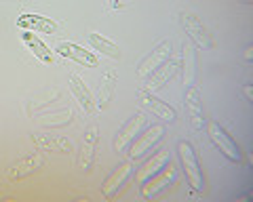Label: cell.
Segmentation results:
<instances>
[{
	"label": "cell",
	"mask_w": 253,
	"mask_h": 202,
	"mask_svg": "<svg viewBox=\"0 0 253 202\" xmlns=\"http://www.w3.org/2000/svg\"><path fill=\"white\" fill-rule=\"evenodd\" d=\"M116 84H118V76L114 69H108V72L101 76L99 87H97V95H95V107L97 110H106L112 101L114 93H116Z\"/></svg>",
	"instance_id": "obj_19"
},
{
	"label": "cell",
	"mask_w": 253,
	"mask_h": 202,
	"mask_svg": "<svg viewBox=\"0 0 253 202\" xmlns=\"http://www.w3.org/2000/svg\"><path fill=\"white\" fill-rule=\"evenodd\" d=\"M179 21H181V28L186 30V34L190 36V40H192L196 46H203V49H213V46H215L209 30L203 26V21L196 17V15L188 13V11H181Z\"/></svg>",
	"instance_id": "obj_7"
},
{
	"label": "cell",
	"mask_w": 253,
	"mask_h": 202,
	"mask_svg": "<svg viewBox=\"0 0 253 202\" xmlns=\"http://www.w3.org/2000/svg\"><path fill=\"white\" fill-rule=\"evenodd\" d=\"M68 87L72 97L78 101V105L84 110V114H93L97 107H95V97L91 95V91L86 89V84L83 82V78L78 74H70L68 76Z\"/></svg>",
	"instance_id": "obj_16"
},
{
	"label": "cell",
	"mask_w": 253,
	"mask_h": 202,
	"mask_svg": "<svg viewBox=\"0 0 253 202\" xmlns=\"http://www.w3.org/2000/svg\"><path fill=\"white\" fill-rule=\"evenodd\" d=\"M241 93H243V97H245V99H247L249 103H251V101H253V91H251V84H243Z\"/></svg>",
	"instance_id": "obj_24"
},
{
	"label": "cell",
	"mask_w": 253,
	"mask_h": 202,
	"mask_svg": "<svg viewBox=\"0 0 253 202\" xmlns=\"http://www.w3.org/2000/svg\"><path fill=\"white\" fill-rule=\"evenodd\" d=\"M196 46L192 42H184L181 46V59H179V69H181V80L186 87H192L196 80Z\"/></svg>",
	"instance_id": "obj_18"
},
{
	"label": "cell",
	"mask_w": 253,
	"mask_h": 202,
	"mask_svg": "<svg viewBox=\"0 0 253 202\" xmlns=\"http://www.w3.org/2000/svg\"><path fill=\"white\" fill-rule=\"evenodd\" d=\"M146 127H148L146 114H144V112H135L129 120L123 124L121 129H118V133H116V137H114V143H112L114 150H116V152H125L126 147L131 145L133 139H135Z\"/></svg>",
	"instance_id": "obj_4"
},
{
	"label": "cell",
	"mask_w": 253,
	"mask_h": 202,
	"mask_svg": "<svg viewBox=\"0 0 253 202\" xmlns=\"http://www.w3.org/2000/svg\"><path fill=\"white\" fill-rule=\"evenodd\" d=\"M89 44L93 51L101 53V55H106L110 59H121V51H118V46L110 40V38L101 36V34H89Z\"/></svg>",
	"instance_id": "obj_22"
},
{
	"label": "cell",
	"mask_w": 253,
	"mask_h": 202,
	"mask_svg": "<svg viewBox=\"0 0 253 202\" xmlns=\"http://www.w3.org/2000/svg\"><path fill=\"white\" fill-rule=\"evenodd\" d=\"M177 156L181 162V168H184V173H186L188 185L194 192H205V175H203L201 160H199V154H196L194 145L190 141H179L177 143Z\"/></svg>",
	"instance_id": "obj_1"
},
{
	"label": "cell",
	"mask_w": 253,
	"mask_h": 202,
	"mask_svg": "<svg viewBox=\"0 0 253 202\" xmlns=\"http://www.w3.org/2000/svg\"><path fill=\"white\" fill-rule=\"evenodd\" d=\"M184 105H186L188 118H190V124H192V129H194V131H203L205 127H207V114H205L203 95H201V91L196 89L194 84L186 89Z\"/></svg>",
	"instance_id": "obj_10"
},
{
	"label": "cell",
	"mask_w": 253,
	"mask_h": 202,
	"mask_svg": "<svg viewBox=\"0 0 253 202\" xmlns=\"http://www.w3.org/2000/svg\"><path fill=\"white\" fill-rule=\"evenodd\" d=\"M21 40H23V44H26L32 53H34V57L41 59L42 64H53V61H55V53L41 40V38L36 36V32L23 30V32H21Z\"/></svg>",
	"instance_id": "obj_20"
},
{
	"label": "cell",
	"mask_w": 253,
	"mask_h": 202,
	"mask_svg": "<svg viewBox=\"0 0 253 202\" xmlns=\"http://www.w3.org/2000/svg\"><path fill=\"white\" fill-rule=\"evenodd\" d=\"M243 2H245V4H251V0H243Z\"/></svg>",
	"instance_id": "obj_26"
},
{
	"label": "cell",
	"mask_w": 253,
	"mask_h": 202,
	"mask_svg": "<svg viewBox=\"0 0 253 202\" xmlns=\"http://www.w3.org/2000/svg\"><path fill=\"white\" fill-rule=\"evenodd\" d=\"M97 143H99V129L97 124H91L84 131V139H83V150H81V158H78V167L83 173H89L95 156H97Z\"/></svg>",
	"instance_id": "obj_13"
},
{
	"label": "cell",
	"mask_w": 253,
	"mask_h": 202,
	"mask_svg": "<svg viewBox=\"0 0 253 202\" xmlns=\"http://www.w3.org/2000/svg\"><path fill=\"white\" fill-rule=\"evenodd\" d=\"M34 143L42 147L46 152H57V154H70L72 152V143L66 137H55V135H32Z\"/></svg>",
	"instance_id": "obj_21"
},
{
	"label": "cell",
	"mask_w": 253,
	"mask_h": 202,
	"mask_svg": "<svg viewBox=\"0 0 253 202\" xmlns=\"http://www.w3.org/2000/svg\"><path fill=\"white\" fill-rule=\"evenodd\" d=\"M42 165H44V158H42L38 152L23 154V156H19L9 168H6V179H9V181L26 179V177L34 175L36 170H41Z\"/></svg>",
	"instance_id": "obj_8"
},
{
	"label": "cell",
	"mask_w": 253,
	"mask_h": 202,
	"mask_svg": "<svg viewBox=\"0 0 253 202\" xmlns=\"http://www.w3.org/2000/svg\"><path fill=\"white\" fill-rule=\"evenodd\" d=\"M207 133H209V139L213 141V145L217 147V150L224 154V156L230 160V162H239L243 160V154H241V147L239 143L232 139V135L228 133V131L221 127L217 122H207Z\"/></svg>",
	"instance_id": "obj_3"
},
{
	"label": "cell",
	"mask_w": 253,
	"mask_h": 202,
	"mask_svg": "<svg viewBox=\"0 0 253 202\" xmlns=\"http://www.w3.org/2000/svg\"><path fill=\"white\" fill-rule=\"evenodd\" d=\"M135 177V167L129 162H123V165H118L114 168V173L108 177V179L104 181V185H101V194H104V198H114L118 196L126 185L131 183V179Z\"/></svg>",
	"instance_id": "obj_6"
},
{
	"label": "cell",
	"mask_w": 253,
	"mask_h": 202,
	"mask_svg": "<svg viewBox=\"0 0 253 202\" xmlns=\"http://www.w3.org/2000/svg\"><path fill=\"white\" fill-rule=\"evenodd\" d=\"M55 53L61 55V57H66V59H70V61H76V64H81V66H86V67H95L99 64V59H97V55H95L93 51H84L83 46H78L74 42H68V40L57 42Z\"/></svg>",
	"instance_id": "obj_12"
},
{
	"label": "cell",
	"mask_w": 253,
	"mask_h": 202,
	"mask_svg": "<svg viewBox=\"0 0 253 202\" xmlns=\"http://www.w3.org/2000/svg\"><path fill=\"white\" fill-rule=\"evenodd\" d=\"M108 2H110V9L112 11H123L129 0H108Z\"/></svg>",
	"instance_id": "obj_23"
},
{
	"label": "cell",
	"mask_w": 253,
	"mask_h": 202,
	"mask_svg": "<svg viewBox=\"0 0 253 202\" xmlns=\"http://www.w3.org/2000/svg\"><path fill=\"white\" fill-rule=\"evenodd\" d=\"M137 99H139V103L144 105L148 112H152L156 116V118H163V120H169V122H175L177 120V112L173 110L169 103H165V101L158 99L154 93H148V91H141L139 89Z\"/></svg>",
	"instance_id": "obj_14"
},
{
	"label": "cell",
	"mask_w": 253,
	"mask_h": 202,
	"mask_svg": "<svg viewBox=\"0 0 253 202\" xmlns=\"http://www.w3.org/2000/svg\"><path fill=\"white\" fill-rule=\"evenodd\" d=\"M173 57V44L171 40H163V42H158L152 53H148V55L139 61V66H137V76L141 80L146 78V76H150L154 72V69H158L163 64H167V61Z\"/></svg>",
	"instance_id": "obj_5"
},
{
	"label": "cell",
	"mask_w": 253,
	"mask_h": 202,
	"mask_svg": "<svg viewBox=\"0 0 253 202\" xmlns=\"http://www.w3.org/2000/svg\"><path fill=\"white\" fill-rule=\"evenodd\" d=\"M17 26L21 30H30V32H41V34H55L57 32V23L51 17L36 13H23L17 17Z\"/></svg>",
	"instance_id": "obj_17"
},
{
	"label": "cell",
	"mask_w": 253,
	"mask_h": 202,
	"mask_svg": "<svg viewBox=\"0 0 253 202\" xmlns=\"http://www.w3.org/2000/svg\"><path fill=\"white\" fill-rule=\"evenodd\" d=\"M175 179H177V168L173 167V162H169V165L165 167L158 175H154L152 179H148L146 183L139 185V188H141V196L148 198V200H152V198L158 196L161 192L169 190L171 185L175 183Z\"/></svg>",
	"instance_id": "obj_9"
},
{
	"label": "cell",
	"mask_w": 253,
	"mask_h": 202,
	"mask_svg": "<svg viewBox=\"0 0 253 202\" xmlns=\"http://www.w3.org/2000/svg\"><path fill=\"white\" fill-rule=\"evenodd\" d=\"M165 135V127L163 124H154V127H146L141 133L133 139L129 145V152H126V158L131 162H135L139 158H144L148 152H152V147H156L161 143V139Z\"/></svg>",
	"instance_id": "obj_2"
},
{
	"label": "cell",
	"mask_w": 253,
	"mask_h": 202,
	"mask_svg": "<svg viewBox=\"0 0 253 202\" xmlns=\"http://www.w3.org/2000/svg\"><path fill=\"white\" fill-rule=\"evenodd\" d=\"M169 162H171V156H169L167 150H156V152L152 154V158H148L144 165H141V168L137 170V177H135L137 185L146 183L148 179H152V177L161 173V170L167 167Z\"/></svg>",
	"instance_id": "obj_15"
},
{
	"label": "cell",
	"mask_w": 253,
	"mask_h": 202,
	"mask_svg": "<svg viewBox=\"0 0 253 202\" xmlns=\"http://www.w3.org/2000/svg\"><path fill=\"white\" fill-rule=\"evenodd\" d=\"M179 72V59H169L167 64H163L158 69H154L150 76H146L144 78V87H141V91H148V93H156L158 89H163L165 84H167L173 76H175Z\"/></svg>",
	"instance_id": "obj_11"
},
{
	"label": "cell",
	"mask_w": 253,
	"mask_h": 202,
	"mask_svg": "<svg viewBox=\"0 0 253 202\" xmlns=\"http://www.w3.org/2000/svg\"><path fill=\"white\" fill-rule=\"evenodd\" d=\"M243 57H245V61H247V64H251V61H253V44H249L247 49H245Z\"/></svg>",
	"instance_id": "obj_25"
}]
</instances>
